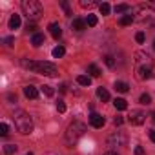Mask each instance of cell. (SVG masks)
Listing matches in <instances>:
<instances>
[{"label":"cell","instance_id":"obj_1","mask_svg":"<svg viewBox=\"0 0 155 155\" xmlns=\"http://www.w3.org/2000/svg\"><path fill=\"white\" fill-rule=\"evenodd\" d=\"M22 68L33 71V73H40L46 77H57L58 75V68L51 62H44V60H22Z\"/></svg>","mask_w":155,"mask_h":155},{"label":"cell","instance_id":"obj_2","mask_svg":"<svg viewBox=\"0 0 155 155\" xmlns=\"http://www.w3.org/2000/svg\"><path fill=\"white\" fill-rule=\"evenodd\" d=\"M151 75H153L151 58L144 53H137V79L146 81V79H151Z\"/></svg>","mask_w":155,"mask_h":155},{"label":"cell","instance_id":"obj_3","mask_svg":"<svg viewBox=\"0 0 155 155\" xmlns=\"http://www.w3.org/2000/svg\"><path fill=\"white\" fill-rule=\"evenodd\" d=\"M13 120H15V128H17V131H18V133L28 135V133H31V131H33V119H31V115H29V113H26V111L18 110V111H15Z\"/></svg>","mask_w":155,"mask_h":155},{"label":"cell","instance_id":"obj_4","mask_svg":"<svg viewBox=\"0 0 155 155\" xmlns=\"http://www.w3.org/2000/svg\"><path fill=\"white\" fill-rule=\"evenodd\" d=\"M84 133H86V124L81 122V120H73L66 130V142L75 144L81 137H84Z\"/></svg>","mask_w":155,"mask_h":155},{"label":"cell","instance_id":"obj_5","mask_svg":"<svg viewBox=\"0 0 155 155\" xmlns=\"http://www.w3.org/2000/svg\"><path fill=\"white\" fill-rule=\"evenodd\" d=\"M22 11L33 22V20H38L40 18L42 6H40V2H37V0H24V2H22Z\"/></svg>","mask_w":155,"mask_h":155},{"label":"cell","instance_id":"obj_6","mask_svg":"<svg viewBox=\"0 0 155 155\" xmlns=\"http://www.w3.org/2000/svg\"><path fill=\"white\" fill-rule=\"evenodd\" d=\"M137 13L140 15L139 17V20L140 22H151L153 18H155V9L151 8V6H139V9H137Z\"/></svg>","mask_w":155,"mask_h":155},{"label":"cell","instance_id":"obj_7","mask_svg":"<svg viewBox=\"0 0 155 155\" xmlns=\"http://www.w3.org/2000/svg\"><path fill=\"white\" fill-rule=\"evenodd\" d=\"M126 135L122 133V131H115V133H111L110 137H108V144L111 146V148H115V146H124L126 144Z\"/></svg>","mask_w":155,"mask_h":155},{"label":"cell","instance_id":"obj_8","mask_svg":"<svg viewBox=\"0 0 155 155\" xmlns=\"http://www.w3.org/2000/svg\"><path fill=\"white\" fill-rule=\"evenodd\" d=\"M144 120H146V113H144V111H140V110L131 111V115H130V122H131L133 126H140V124H144Z\"/></svg>","mask_w":155,"mask_h":155},{"label":"cell","instance_id":"obj_9","mask_svg":"<svg viewBox=\"0 0 155 155\" xmlns=\"http://www.w3.org/2000/svg\"><path fill=\"white\" fill-rule=\"evenodd\" d=\"M104 122H106V120H104L102 115H99V113H91V115H90V124H91L93 128H102Z\"/></svg>","mask_w":155,"mask_h":155},{"label":"cell","instance_id":"obj_10","mask_svg":"<svg viewBox=\"0 0 155 155\" xmlns=\"http://www.w3.org/2000/svg\"><path fill=\"white\" fill-rule=\"evenodd\" d=\"M48 29H49V33H51V35H53L55 38H60V37H62V28H60V26H58L57 22H51Z\"/></svg>","mask_w":155,"mask_h":155},{"label":"cell","instance_id":"obj_11","mask_svg":"<svg viewBox=\"0 0 155 155\" xmlns=\"http://www.w3.org/2000/svg\"><path fill=\"white\" fill-rule=\"evenodd\" d=\"M24 95H26L28 99H37V97H38V90H37L35 86H31V84H29V86H26V88H24Z\"/></svg>","mask_w":155,"mask_h":155},{"label":"cell","instance_id":"obj_12","mask_svg":"<svg viewBox=\"0 0 155 155\" xmlns=\"http://www.w3.org/2000/svg\"><path fill=\"white\" fill-rule=\"evenodd\" d=\"M71 28H73L75 31H84V29H86V20H82V18H75V20L71 22Z\"/></svg>","mask_w":155,"mask_h":155},{"label":"cell","instance_id":"obj_13","mask_svg":"<svg viewBox=\"0 0 155 155\" xmlns=\"http://www.w3.org/2000/svg\"><path fill=\"white\" fill-rule=\"evenodd\" d=\"M31 44H33L35 48H40V46L44 44V35H42V33H35L33 38H31Z\"/></svg>","mask_w":155,"mask_h":155},{"label":"cell","instance_id":"obj_14","mask_svg":"<svg viewBox=\"0 0 155 155\" xmlns=\"http://www.w3.org/2000/svg\"><path fill=\"white\" fill-rule=\"evenodd\" d=\"M20 28V15H11L9 18V29H17Z\"/></svg>","mask_w":155,"mask_h":155},{"label":"cell","instance_id":"obj_15","mask_svg":"<svg viewBox=\"0 0 155 155\" xmlns=\"http://www.w3.org/2000/svg\"><path fill=\"white\" fill-rule=\"evenodd\" d=\"M113 106H115L119 111H124V110L128 108V102H126L124 99H115V101H113Z\"/></svg>","mask_w":155,"mask_h":155},{"label":"cell","instance_id":"obj_16","mask_svg":"<svg viewBox=\"0 0 155 155\" xmlns=\"http://www.w3.org/2000/svg\"><path fill=\"white\" fill-rule=\"evenodd\" d=\"M77 82H79L81 86H90V84H91V77H88V75H79V77H77Z\"/></svg>","mask_w":155,"mask_h":155},{"label":"cell","instance_id":"obj_17","mask_svg":"<svg viewBox=\"0 0 155 155\" xmlns=\"http://www.w3.org/2000/svg\"><path fill=\"white\" fill-rule=\"evenodd\" d=\"M97 97H99L101 101H110V93H108V90H104L102 86L97 90Z\"/></svg>","mask_w":155,"mask_h":155},{"label":"cell","instance_id":"obj_18","mask_svg":"<svg viewBox=\"0 0 155 155\" xmlns=\"http://www.w3.org/2000/svg\"><path fill=\"white\" fill-rule=\"evenodd\" d=\"M88 73H90L91 77H99V75H101V69H99L97 64H90V66H88Z\"/></svg>","mask_w":155,"mask_h":155},{"label":"cell","instance_id":"obj_19","mask_svg":"<svg viewBox=\"0 0 155 155\" xmlns=\"http://www.w3.org/2000/svg\"><path fill=\"white\" fill-rule=\"evenodd\" d=\"M115 90L120 91V93H126V91L130 90V86H128L126 82H115Z\"/></svg>","mask_w":155,"mask_h":155},{"label":"cell","instance_id":"obj_20","mask_svg":"<svg viewBox=\"0 0 155 155\" xmlns=\"http://www.w3.org/2000/svg\"><path fill=\"white\" fill-rule=\"evenodd\" d=\"M133 22V17L131 15H122L120 17V26H130Z\"/></svg>","mask_w":155,"mask_h":155},{"label":"cell","instance_id":"obj_21","mask_svg":"<svg viewBox=\"0 0 155 155\" xmlns=\"http://www.w3.org/2000/svg\"><path fill=\"white\" fill-rule=\"evenodd\" d=\"M64 53H66V49H64L62 46H57V48L53 49V57H55V58H60V57H64Z\"/></svg>","mask_w":155,"mask_h":155},{"label":"cell","instance_id":"obj_22","mask_svg":"<svg viewBox=\"0 0 155 155\" xmlns=\"http://www.w3.org/2000/svg\"><path fill=\"white\" fill-rule=\"evenodd\" d=\"M86 26H90V28L97 26V17H95V15H88V17H86Z\"/></svg>","mask_w":155,"mask_h":155},{"label":"cell","instance_id":"obj_23","mask_svg":"<svg viewBox=\"0 0 155 155\" xmlns=\"http://www.w3.org/2000/svg\"><path fill=\"white\" fill-rule=\"evenodd\" d=\"M4 151H6V155H13L17 151V144H6L4 146Z\"/></svg>","mask_w":155,"mask_h":155},{"label":"cell","instance_id":"obj_24","mask_svg":"<svg viewBox=\"0 0 155 155\" xmlns=\"http://www.w3.org/2000/svg\"><path fill=\"white\" fill-rule=\"evenodd\" d=\"M128 9H130L128 4H117V6H115V13H126Z\"/></svg>","mask_w":155,"mask_h":155},{"label":"cell","instance_id":"obj_25","mask_svg":"<svg viewBox=\"0 0 155 155\" xmlns=\"http://www.w3.org/2000/svg\"><path fill=\"white\" fill-rule=\"evenodd\" d=\"M104 62H106V66H108V68H111V69L115 68V58H113L111 55H106V57H104Z\"/></svg>","mask_w":155,"mask_h":155},{"label":"cell","instance_id":"obj_26","mask_svg":"<svg viewBox=\"0 0 155 155\" xmlns=\"http://www.w3.org/2000/svg\"><path fill=\"white\" fill-rule=\"evenodd\" d=\"M9 133V126L6 124V122H2V124H0V135H2V137H6Z\"/></svg>","mask_w":155,"mask_h":155},{"label":"cell","instance_id":"obj_27","mask_svg":"<svg viewBox=\"0 0 155 155\" xmlns=\"http://www.w3.org/2000/svg\"><path fill=\"white\" fill-rule=\"evenodd\" d=\"M139 101H140V104H151V97H150L148 93H142Z\"/></svg>","mask_w":155,"mask_h":155},{"label":"cell","instance_id":"obj_28","mask_svg":"<svg viewBox=\"0 0 155 155\" xmlns=\"http://www.w3.org/2000/svg\"><path fill=\"white\" fill-rule=\"evenodd\" d=\"M99 9H101V13H102V15H110V9H111V8H110V4H106V2H104V4H101V8H99Z\"/></svg>","mask_w":155,"mask_h":155},{"label":"cell","instance_id":"obj_29","mask_svg":"<svg viewBox=\"0 0 155 155\" xmlns=\"http://www.w3.org/2000/svg\"><path fill=\"white\" fill-rule=\"evenodd\" d=\"M42 93H44V95H48V97H51L55 91H53V88H51V86H42Z\"/></svg>","mask_w":155,"mask_h":155},{"label":"cell","instance_id":"obj_30","mask_svg":"<svg viewBox=\"0 0 155 155\" xmlns=\"http://www.w3.org/2000/svg\"><path fill=\"white\" fill-rule=\"evenodd\" d=\"M57 111H58V113H64V111H66V104H64V101H58V102H57Z\"/></svg>","mask_w":155,"mask_h":155},{"label":"cell","instance_id":"obj_31","mask_svg":"<svg viewBox=\"0 0 155 155\" xmlns=\"http://www.w3.org/2000/svg\"><path fill=\"white\" fill-rule=\"evenodd\" d=\"M81 6H82V8H93V6H95V2H93V0H82Z\"/></svg>","mask_w":155,"mask_h":155},{"label":"cell","instance_id":"obj_32","mask_svg":"<svg viewBox=\"0 0 155 155\" xmlns=\"http://www.w3.org/2000/svg\"><path fill=\"white\" fill-rule=\"evenodd\" d=\"M135 40H137L139 44H142V42H144V33H142V31H139V33L135 35Z\"/></svg>","mask_w":155,"mask_h":155},{"label":"cell","instance_id":"obj_33","mask_svg":"<svg viewBox=\"0 0 155 155\" xmlns=\"http://www.w3.org/2000/svg\"><path fill=\"white\" fill-rule=\"evenodd\" d=\"M60 6H62V9L66 11V15H71V9H69V6H68V2H60Z\"/></svg>","mask_w":155,"mask_h":155},{"label":"cell","instance_id":"obj_34","mask_svg":"<svg viewBox=\"0 0 155 155\" xmlns=\"http://www.w3.org/2000/svg\"><path fill=\"white\" fill-rule=\"evenodd\" d=\"M4 44H6V46H8V48H11V46H13V44H15V38H13V37H8V38H6V40H4Z\"/></svg>","mask_w":155,"mask_h":155},{"label":"cell","instance_id":"obj_35","mask_svg":"<svg viewBox=\"0 0 155 155\" xmlns=\"http://www.w3.org/2000/svg\"><path fill=\"white\" fill-rule=\"evenodd\" d=\"M122 122H124V119H122V117H115V119H113V124H115V126H120Z\"/></svg>","mask_w":155,"mask_h":155},{"label":"cell","instance_id":"obj_36","mask_svg":"<svg viewBox=\"0 0 155 155\" xmlns=\"http://www.w3.org/2000/svg\"><path fill=\"white\" fill-rule=\"evenodd\" d=\"M135 155H144V148L142 146H137L135 148Z\"/></svg>","mask_w":155,"mask_h":155},{"label":"cell","instance_id":"obj_37","mask_svg":"<svg viewBox=\"0 0 155 155\" xmlns=\"http://www.w3.org/2000/svg\"><path fill=\"white\" fill-rule=\"evenodd\" d=\"M28 29H29V31H35V29H37V26H35L33 22H29V24H28Z\"/></svg>","mask_w":155,"mask_h":155},{"label":"cell","instance_id":"obj_38","mask_svg":"<svg viewBox=\"0 0 155 155\" xmlns=\"http://www.w3.org/2000/svg\"><path fill=\"white\" fill-rule=\"evenodd\" d=\"M150 139H151V142H155V130L150 131Z\"/></svg>","mask_w":155,"mask_h":155},{"label":"cell","instance_id":"obj_39","mask_svg":"<svg viewBox=\"0 0 155 155\" xmlns=\"http://www.w3.org/2000/svg\"><path fill=\"white\" fill-rule=\"evenodd\" d=\"M8 99H9L11 102H17V97H15V95H8Z\"/></svg>","mask_w":155,"mask_h":155},{"label":"cell","instance_id":"obj_40","mask_svg":"<svg viewBox=\"0 0 155 155\" xmlns=\"http://www.w3.org/2000/svg\"><path fill=\"white\" fill-rule=\"evenodd\" d=\"M151 120H153V122H155V111H153V113H151Z\"/></svg>","mask_w":155,"mask_h":155},{"label":"cell","instance_id":"obj_41","mask_svg":"<svg viewBox=\"0 0 155 155\" xmlns=\"http://www.w3.org/2000/svg\"><path fill=\"white\" fill-rule=\"evenodd\" d=\"M106 155H119V153H115V151H110V153H106Z\"/></svg>","mask_w":155,"mask_h":155},{"label":"cell","instance_id":"obj_42","mask_svg":"<svg viewBox=\"0 0 155 155\" xmlns=\"http://www.w3.org/2000/svg\"><path fill=\"white\" fill-rule=\"evenodd\" d=\"M26 155H33V153H31V151H28V153H26Z\"/></svg>","mask_w":155,"mask_h":155},{"label":"cell","instance_id":"obj_43","mask_svg":"<svg viewBox=\"0 0 155 155\" xmlns=\"http://www.w3.org/2000/svg\"><path fill=\"white\" fill-rule=\"evenodd\" d=\"M153 48H155V40H153Z\"/></svg>","mask_w":155,"mask_h":155}]
</instances>
